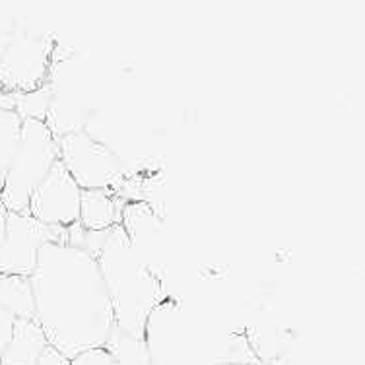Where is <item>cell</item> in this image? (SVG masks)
Here are the masks:
<instances>
[{
  "label": "cell",
  "instance_id": "cell-1",
  "mask_svg": "<svg viewBox=\"0 0 365 365\" xmlns=\"http://www.w3.org/2000/svg\"><path fill=\"white\" fill-rule=\"evenodd\" d=\"M29 282L36 299V323L49 348L71 361L107 344L115 319L91 255L64 243H47L39 251Z\"/></svg>",
  "mask_w": 365,
  "mask_h": 365
},
{
  "label": "cell",
  "instance_id": "cell-2",
  "mask_svg": "<svg viewBox=\"0 0 365 365\" xmlns=\"http://www.w3.org/2000/svg\"><path fill=\"white\" fill-rule=\"evenodd\" d=\"M96 262L111 302L115 329L144 338L148 317L165 299L163 282L136 257L120 225L109 232Z\"/></svg>",
  "mask_w": 365,
  "mask_h": 365
},
{
  "label": "cell",
  "instance_id": "cell-3",
  "mask_svg": "<svg viewBox=\"0 0 365 365\" xmlns=\"http://www.w3.org/2000/svg\"><path fill=\"white\" fill-rule=\"evenodd\" d=\"M56 36L29 18L16 16L12 36L0 55V82L6 91H34L47 84Z\"/></svg>",
  "mask_w": 365,
  "mask_h": 365
},
{
  "label": "cell",
  "instance_id": "cell-4",
  "mask_svg": "<svg viewBox=\"0 0 365 365\" xmlns=\"http://www.w3.org/2000/svg\"><path fill=\"white\" fill-rule=\"evenodd\" d=\"M58 162L55 134L43 120H24L16 154L8 169L0 198L8 212H26L34 190Z\"/></svg>",
  "mask_w": 365,
  "mask_h": 365
},
{
  "label": "cell",
  "instance_id": "cell-5",
  "mask_svg": "<svg viewBox=\"0 0 365 365\" xmlns=\"http://www.w3.org/2000/svg\"><path fill=\"white\" fill-rule=\"evenodd\" d=\"M58 162L82 190H117L134 173L119 155L82 133L56 138Z\"/></svg>",
  "mask_w": 365,
  "mask_h": 365
},
{
  "label": "cell",
  "instance_id": "cell-6",
  "mask_svg": "<svg viewBox=\"0 0 365 365\" xmlns=\"http://www.w3.org/2000/svg\"><path fill=\"white\" fill-rule=\"evenodd\" d=\"M146 342L154 365H200L198 334L190 317L173 299H163L146 321Z\"/></svg>",
  "mask_w": 365,
  "mask_h": 365
},
{
  "label": "cell",
  "instance_id": "cell-7",
  "mask_svg": "<svg viewBox=\"0 0 365 365\" xmlns=\"http://www.w3.org/2000/svg\"><path fill=\"white\" fill-rule=\"evenodd\" d=\"M66 227H49L28 212H8L0 241V274L26 276L36 270L39 251L47 243H64Z\"/></svg>",
  "mask_w": 365,
  "mask_h": 365
},
{
  "label": "cell",
  "instance_id": "cell-8",
  "mask_svg": "<svg viewBox=\"0 0 365 365\" xmlns=\"http://www.w3.org/2000/svg\"><path fill=\"white\" fill-rule=\"evenodd\" d=\"M82 189L68 175L61 162H56L41 185L29 198L28 214L49 227H71L80 220Z\"/></svg>",
  "mask_w": 365,
  "mask_h": 365
},
{
  "label": "cell",
  "instance_id": "cell-9",
  "mask_svg": "<svg viewBox=\"0 0 365 365\" xmlns=\"http://www.w3.org/2000/svg\"><path fill=\"white\" fill-rule=\"evenodd\" d=\"M120 230L127 235L136 257L155 278L165 272V243H163V220L144 202H125L120 214Z\"/></svg>",
  "mask_w": 365,
  "mask_h": 365
},
{
  "label": "cell",
  "instance_id": "cell-10",
  "mask_svg": "<svg viewBox=\"0 0 365 365\" xmlns=\"http://www.w3.org/2000/svg\"><path fill=\"white\" fill-rule=\"evenodd\" d=\"M123 206L115 190H82L78 224L86 232H111L120 224Z\"/></svg>",
  "mask_w": 365,
  "mask_h": 365
},
{
  "label": "cell",
  "instance_id": "cell-11",
  "mask_svg": "<svg viewBox=\"0 0 365 365\" xmlns=\"http://www.w3.org/2000/svg\"><path fill=\"white\" fill-rule=\"evenodd\" d=\"M49 342L36 321H16L0 365H37Z\"/></svg>",
  "mask_w": 365,
  "mask_h": 365
},
{
  "label": "cell",
  "instance_id": "cell-12",
  "mask_svg": "<svg viewBox=\"0 0 365 365\" xmlns=\"http://www.w3.org/2000/svg\"><path fill=\"white\" fill-rule=\"evenodd\" d=\"M0 307L16 321H36V299L29 278L0 274Z\"/></svg>",
  "mask_w": 365,
  "mask_h": 365
},
{
  "label": "cell",
  "instance_id": "cell-13",
  "mask_svg": "<svg viewBox=\"0 0 365 365\" xmlns=\"http://www.w3.org/2000/svg\"><path fill=\"white\" fill-rule=\"evenodd\" d=\"M106 348L111 351L117 365H154L144 338L128 336L120 330H113Z\"/></svg>",
  "mask_w": 365,
  "mask_h": 365
},
{
  "label": "cell",
  "instance_id": "cell-14",
  "mask_svg": "<svg viewBox=\"0 0 365 365\" xmlns=\"http://www.w3.org/2000/svg\"><path fill=\"white\" fill-rule=\"evenodd\" d=\"M21 123L24 120L14 111L0 109V190L4 187V179L18 148Z\"/></svg>",
  "mask_w": 365,
  "mask_h": 365
},
{
  "label": "cell",
  "instance_id": "cell-15",
  "mask_svg": "<svg viewBox=\"0 0 365 365\" xmlns=\"http://www.w3.org/2000/svg\"><path fill=\"white\" fill-rule=\"evenodd\" d=\"M71 365H117L113 359L111 351L103 348H93L84 354H80L74 359H71Z\"/></svg>",
  "mask_w": 365,
  "mask_h": 365
},
{
  "label": "cell",
  "instance_id": "cell-16",
  "mask_svg": "<svg viewBox=\"0 0 365 365\" xmlns=\"http://www.w3.org/2000/svg\"><path fill=\"white\" fill-rule=\"evenodd\" d=\"M16 319L10 313L0 307V358L6 350L8 342H10V336H12V329H14Z\"/></svg>",
  "mask_w": 365,
  "mask_h": 365
},
{
  "label": "cell",
  "instance_id": "cell-17",
  "mask_svg": "<svg viewBox=\"0 0 365 365\" xmlns=\"http://www.w3.org/2000/svg\"><path fill=\"white\" fill-rule=\"evenodd\" d=\"M37 365H71V361L64 358V356H61L56 350L49 348V350L43 354V358L39 359Z\"/></svg>",
  "mask_w": 365,
  "mask_h": 365
},
{
  "label": "cell",
  "instance_id": "cell-18",
  "mask_svg": "<svg viewBox=\"0 0 365 365\" xmlns=\"http://www.w3.org/2000/svg\"><path fill=\"white\" fill-rule=\"evenodd\" d=\"M6 218H8V208L2 202V198H0V241L4 237V227H6Z\"/></svg>",
  "mask_w": 365,
  "mask_h": 365
},
{
  "label": "cell",
  "instance_id": "cell-19",
  "mask_svg": "<svg viewBox=\"0 0 365 365\" xmlns=\"http://www.w3.org/2000/svg\"><path fill=\"white\" fill-rule=\"evenodd\" d=\"M2 91H4V86H2V82H0V93H2Z\"/></svg>",
  "mask_w": 365,
  "mask_h": 365
}]
</instances>
